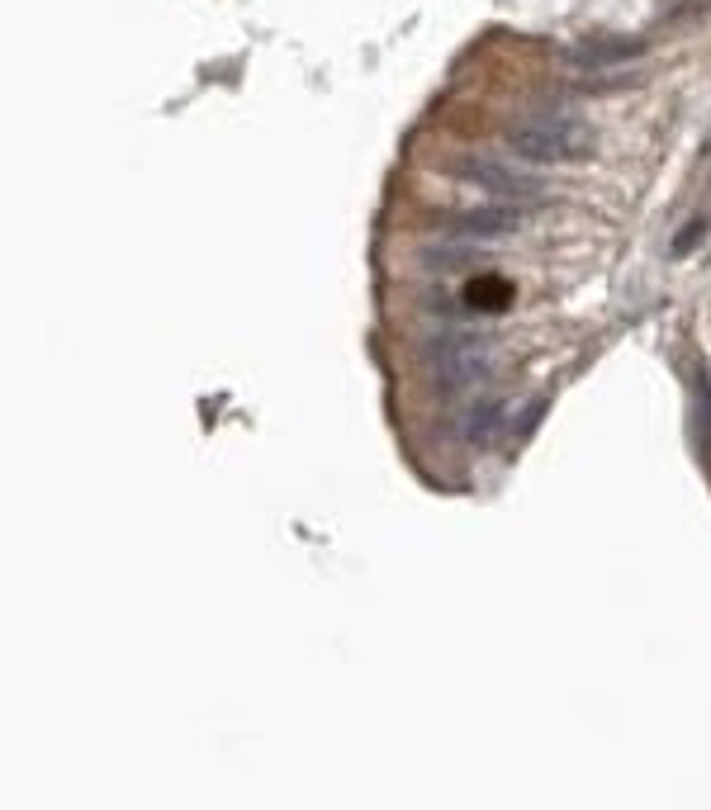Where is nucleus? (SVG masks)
I'll return each mask as SVG.
<instances>
[{
    "label": "nucleus",
    "instance_id": "f03ea898",
    "mask_svg": "<svg viewBox=\"0 0 711 810\" xmlns=\"http://www.w3.org/2000/svg\"><path fill=\"white\" fill-rule=\"evenodd\" d=\"M503 147L512 157H527V162H584L588 152L598 147V133L579 119H565V114H531V119H517V124L503 128Z\"/></svg>",
    "mask_w": 711,
    "mask_h": 810
},
{
    "label": "nucleus",
    "instance_id": "9d476101",
    "mask_svg": "<svg viewBox=\"0 0 711 810\" xmlns=\"http://www.w3.org/2000/svg\"><path fill=\"white\" fill-rule=\"evenodd\" d=\"M697 413H702V450L711 455V379H707V370L697 375Z\"/></svg>",
    "mask_w": 711,
    "mask_h": 810
},
{
    "label": "nucleus",
    "instance_id": "20e7f679",
    "mask_svg": "<svg viewBox=\"0 0 711 810\" xmlns=\"http://www.w3.org/2000/svg\"><path fill=\"white\" fill-rule=\"evenodd\" d=\"M536 209L527 204H493V209H460V214L441 218V233H456V237H474V242H493V237H508L517 233Z\"/></svg>",
    "mask_w": 711,
    "mask_h": 810
},
{
    "label": "nucleus",
    "instance_id": "6e6552de",
    "mask_svg": "<svg viewBox=\"0 0 711 810\" xmlns=\"http://www.w3.org/2000/svg\"><path fill=\"white\" fill-rule=\"evenodd\" d=\"M474 261H479V252L451 247V242H427V247H418V266L432 270V275H456V270L474 266Z\"/></svg>",
    "mask_w": 711,
    "mask_h": 810
},
{
    "label": "nucleus",
    "instance_id": "1a4fd4ad",
    "mask_svg": "<svg viewBox=\"0 0 711 810\" xmlns=\"http://www.w3.org/2000/svg\"><path fill=\"white\" fill-rule=\"evenodd\" d=\"M707 228H711L707 218H688V223H683V233L674 237V247H669V252H674V256H688L697 242H707Z\"/></svg>",
    "mask_w": 711,
    "mask_h": 810
},
{
    "label": "nucleus",
    "instance_id": "f8f14e48",
    "mask_svg": "<svg viewBox=\"0 0 711 810\" xmlns=\"http://www.w3.org/2000/svg\"><path fill=\"white\" fill-rule=\"evenodd\" d=\"M422 308H427V313H441V318H460V308H465V304H456L451 294H427V299H422Z\"/></svg>",
    "mask_w": 711,
    "mask_h": 810
},
{
    "label": "nucleus",
    "instance_id": "9b49d317",
    "mask_svg": "<svg viewBox=\"0 0 711 810\" xmlns=\"http://www.w3.org/2000/svg\"><path fill=\"white\" fill-rule=\"evenodd\" d=\"M546 408H550L546 398L527 403V408H522V417H517V427H512V441H527V436L536 432V427H541V413H546Z\"/></svg>",
    "mask_w": 711,
    "mask_h": 810
},
{
    "label": "nucleus",
    "instance_id": "f257e3e1",
    "mask_svg": "<svg viewBox=\"0 0 711 810\" xmlns=\"http://www.w3.org/2000/svg\"><path fill=\"white\" fill-rule=\"evenodd\" d=\"M422 365L441 398H456L493 375V342L479 332H437L422 342Z\"/></svg>",
    "mask_w": 711,
    "mask_h": 810
},
{
    "label": "nucleus",
    "instance_id": "0eeeda50",
    "mask_svg": "<svg viewBox=\"0 0 711 810\" xmlns=\"http://www.w3.org/2000/svg\"><path fill=\"white\" fill-rule=\"evenodd\" d=\"M465 308H474V313H503V308H512V280L493 275V270L474 275L465 285Z\"/></svg>",
    "mask_w": 711,
    "mask_h": 810
},
{
    "label": "nucleus",
    "instance_id": "7ed1b4c3",
    "mask_svg": "<svg viewBox=\"0 0 711 810\" xmlns=\"http://www.w3.org/2000/svg\"><path fill=\"white\" fill-rule=\"evenodd\" d=\"M446 171H451L456 180H465V185H474V190H489V195L512 199V204H527V199L546 195V180H541V176L517 171V166H508V162H493V157H474V152H465V157H451V162H446Z\"/></svg>",
    "mask_w": 711,
    "mask_h": 810
},
{
    "label": "nucleus",
    "instance_id": "423d86ee",
    "mask_svg": "<svg viewBox=\"0 0 711 810\" xmlns=\"http://www.w3.org/2000/svg\"><path fill=\"white\" fill-rule=\"evenodd\" d=\"M503 427H508V403H503V398H484V403H474V408L456 413V422H451L456 441H465V446H474V450L493 446V441L503 436Z\"/></svg>",
    "mask_w": 711,
    "mask_h": 810
},
{
    "label": "nucleus",
    "instance_id": "39448f33",
    "mask_svg": "<svg viewBox=\"0 0 711 810\" xmlns=\"http://www.w3.org/2000/svg\"><path fill=\"white\" fill-rule=\"evenodd\" d=\"M645 53V38H621V34H602V38H584L569 48V62L574 67H588V72H607V67H626Z\"/></svg>",
    "mask_w": 711,
    "mask_h": 810
}]
</instances>
